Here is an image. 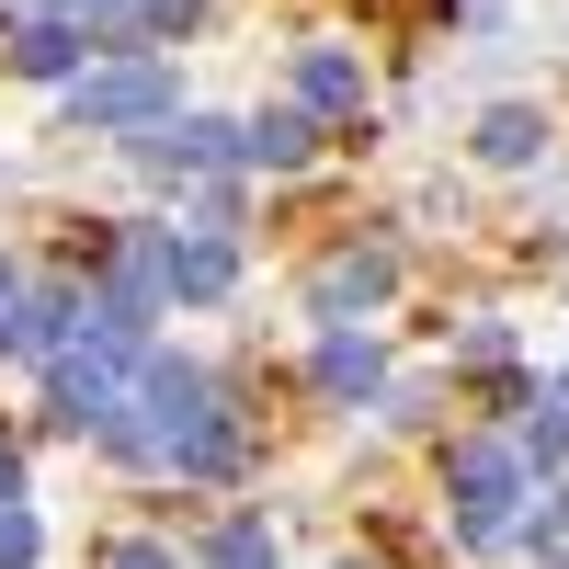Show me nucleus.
<instances>
[{"mask_svg":"<svg viewBox=\"0 0 569 569\" xmlns=\"http://www.w3.org/2000/svg\"><path fill=\"white\" fill-rule=\"evenodd\" d=\"M525 512H536V467L512 456V433L445 445V525H456V547H512Z\"/></svg>","mask_w":569,"mask_h":569,"instance_id":"f257e3e1","label":"nucleus"},{"mask_svg":"<svg viewBox=\"0 0 569 569\" xmlns=\"http://www.w3.org/2000/svg\"><path fill=\"white\" fill-rule=\"evenodd\" d=\"M182 114V69L171 58H91L80 80H69V126H91V137H149V126H171Z\"/></svg>","mask_w":569,"mask_h":569,"instance_id":"f03ea898","label":"nucleus"},{"mask_svg":"<svg viewBox=\"0 0 569 569\" xmlns=\"http://www.w3.org/2000/svg\"><path fill=\"white\" fill-rule=\"evenodd\" d=\"M137 365H149V330H114V319H91L80 342L46 365V388H58V421L69 433H103V421L137 399Z\"/></svg>","mask_w":569,"mask_h":569,"instance_id":"7ed1b4c3","label":"nucleus"},{"mask_svg":"<svg viewBox=\"0 0 569 569\" xmlns=\"http://www.w3.org/2000/svg\"><path fill=\"white\" fill-rule=\"evenodd\" d=\"M388 297H399V251H388V240H353V251H330V262L308 273V319H319V330H365Z\"/></svg>","mask_w":569,"mask_h":569,"instance_id":"20e7f679","label":"nucleus"},{"mask_svg":"<svg viewBox=\"0 0 569 569\" xmlns=\"http://www.w3.org/2000/svg\"><path fill=\"white\" fill-rule=\"evenodd\" d=\"M137 171H160V182H206V171H240V126L228 114H171L137 137Z\"/></svg>","mask_w":569,"mask_h":569,"instance_id":"39448f33","label":"nucleus"},{"mask_svg":"<svg viewBox=\"0 0 569 569\" xmlns=\"http://www.w3.org/2000/svg\"><path fill=\"white\" fill-rule=\"evenodd\" d=\"M240 297V240L228 228H171V308H228Z\"/></svg>","mask_w":569,"mask_h":569,"instance_id":"423d86ee","label":"nucleus"},{"mask_svg":"<svg viewBox=\"0 0 569 569\" xmlns=\"http://www.w3.org/2000/svg\"><path fill=\"white\" fill-rule=\"evenodd\" d=\"M160 467H171V479H194V490H228V479L251 467V433H240V421H228V399H217V410H194V421L171 433Z\"/></svg>","mask_w":569,"mask_h":569,"instance_id":"0eeeda50","label":"nucleus"},{"mask_svg":"<svg viewBox=\"0 0 569 569\" xmlns=\"http://www.w3.org/2000/svg\"><path fill=\"white\" fill-rule=\"evenodd\" d=\"M284 103H297V114H353L365 103V58H353V46H297V69H284Z\"/></svg>","mask_w":569,"mask_h":569,"instance_id":"6e6552de","label":"nucleus"},{"mask_svg":"<svg viewBox=\"0 0 569 569\" xmlns=\"http://www.w3.org/2000/svg\"><path fill=\"white\" fill-rule=\"evenodd\" d=\"M308 388H319V399H342V410H365L376 388H388V353H376V330H319Z\"/></svg>","mask_w":569,"mask_h":569,"instance_id":"1a4fd4ad","label":"nucleus"},{"mask_svg":"<svg viewBox=\"0 0 569 569\" xmlns=\"http://www.w3.org/2000/svg\"><path fill=\"white\" fill-rule=\"evenodd\" d=\"M91 330V284H34V297L12 308V353H34V365H58L69 342Z\"/></svg>","mask_w":569,"mask_h":569,"instance_id":"9d476101","label":"nucleus"},{"mask_svg":"<svg viewBox=\"0 0 569 569\" xmlns=\"http://www.w3.org/2000/svg\"><path fill=\"white\" fill-rule=\"evenodd\" d=\"M12 69H23V80H46V91H69V80L91 69V34H80V23H58V12H23V23H12Z\"/></svg>","mask_w":569,"mask_h":569,"instance_id":"9b49d317","label":"nucleus"},{"mask_svg":"<svg viewBox=\"0 0 569 569\" xmlns=\"http://www.w3.org/2000/svg\"><path fill=\"white\" fill-rule=\"evenodd\" d=\"M308 160H319V114L262 103V114L240 126V171H308Z\"/></svg>","mask_w":569,"mask_h":569,"instance_id":"f8f14e48","label":"nucleus"},{"mask_svg":"<svg viewBox=\"0 0 569 569\" xmlns=\"http://www.w3.org/2000/svg\"><path fill=\"white\" fill-rule=\"evenodd\" d=\"M479 160H490V171H536V160H547V114H536V103H490V114H479Z\"/></svg>","mask_w":569,"mask_h":569,"instance_id":"ddd939ff","label":"nucleus"},{"mask_svg":"<svg viewBox=\"0 0 569 569\" xmlns=\"http://www.w3.org/2000/svg\"><path fill=\"white\" fill-rule=\"evenodd\" d=\"M194 569H284V536L262 525V512H228V525L194 547Z\"/></svg>","mask_w":569,"mask_h":569,"instance_id":"4468645a","label":"nucleus"},{"mask_svg":"<svg viewBox=\"0 0 569 569\" xmlns=\"http://www.w3.org/2000/svg\"><path fill=\"white\" fill-rule=\"evenodd\" d=\"M512 456H525V467H569V399H558V388L525 399V433H512Z\"/></svg>","mask_w":569,"mask_h":569,"instance_id":"2eb2a0df","label":"nucleus"},{"mask_svg":"<svg viewBox=\"0 0 569 569\" xmlns=\"http://www.w3.org/2000/svg\"><path fill=\"white\" fill-rule=\"evenodd\" d=\"M456 365L467 376H512V319H467L456 330Z\"/></svg>","mask_w":569,"mask_h":569,"instance_id":"dca6fc26","label":"nucleus"},{"mask_svg":"<svg viewBox=\"0 0 569 569\" xmlns=\"http://www.w3.org/2000/svg\"><path fill=\"white\" fill-rule=\"evenodd\" d=\"M34 547H46V525L23 501H0V569H34Z\"/></svg>","mask_w":569,"mask_h":569,"instance_id":"f3484780","label":"nucleus"},{"mask_svg":"<svg viewBox=\"0 0 569 569\" xmlns=\"http://www.w3.org/2000/svg\"><path fill=\"white\" fill-rule=\"evenodd\" d=\"M103 569H194V558H171L160 536H126V547H103Z\"/></svg>","mask_w":569,"mask_h":569,"instance_id":"a211bd4d","label":"nucleus"},{"mask_svg":"<svg viewBox=\"0 0 569 569\" xmlns=\"http://www.w3.org/2000/svg\"><path fill=\"white\" fill-rule=\"evenodd\" d=\"M194 12H206V0H137V34L160 46V34H182V23H194Z\"/></svg>","mask_w":569,"mask_h":569,"instance_id":"6ab92c4d","label":"nucleus"},{"mask_svg":"<svg viewBox=\"0 0 569 569\" xmlns=\"http://www.w3.org/2000/svg\"><path fill=\"white\" fill-rule=\"evenodd\" d=\"M12 308H23V284H12V262H0V353H12Z\"/></svg>","mask_w":569,"mask_h":569,"instance_id":"aec40b11","label":"nucleus"},{"mask_svg":"<svg viewBox=\"0 0 569 569\" xmlns=\"http://www.w3.org/2000/svg\"><path fill=\"white\" fill-rule=\"evenodd\" d=\"M12 12H58V23H80V0H12Z\"/></svg>","mask_w":569,"mask_h":569,"instance_id":"412c9836","label":"nucleus"},{"mask_svg":"<svg viewBox=\"0 0 569 569\" xmlns=\"http://www.w3.org/2000/svg\"><path fill=\"white\" fill-rule=\"evenodd\" d=\"M558 399H569V365H558Z\"/></svg>","mask_w":569,"mask_h":569,"instance_id":"4be33fe9","label":"nucleus"},{"mask_svg":"<svg viewBox=\"0 0 569 569\" xmlns=\"http://www.w3.org/2000/svg\"><path fill=\"white\" fill-rule=\"evenodd\" d=\"M342 569H376V558H342Z\"/></svg>","mask_w":569,"mask_h":569,"instance_id":"5701e85b","label":"nucleus"}]
</instances>
